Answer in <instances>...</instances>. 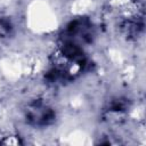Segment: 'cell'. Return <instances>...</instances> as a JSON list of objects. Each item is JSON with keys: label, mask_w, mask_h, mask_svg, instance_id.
<instances>
[{"label": "cell", "mask_w": 146, "mask_h": 146, "mask_svg": "<svg viewBox=\"0 0 146 146\" xmlns=\"http://www.w3.org/2000/svg\"><path fill=\"white\" fill-rule=\"evenodd\" d=\"M11 30H13V26L10 24V21L0 17V39L7 38L11 33Z\"/></svg>", "instance_id": "cell-2"}, {"label": "cell", "mask_w": 146, "mask_h": 146, "mask_svg": "<svg viewBox=\"0 0 146 146\" xmlns=\"http://www.w3.org/2000/svg\"><path fill=\"white\" fill-rule=\"evenodd\" d=\"M25 122L33 128H46L56 120V111L44 100L35 99L30 102L24 110Z\"/></svg>", "instance_id": "cell-1"}]
</instances>
